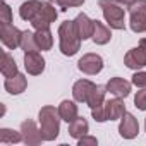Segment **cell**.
Masks as SVG:
<instances>
[{
	"mask_svg": "<svg viewBox=\"0 0 146 146\" xmlns=\"http://www.w3.org/2000/svg\"><path fill=\"white\" fill-rule=\"evenodd\" d=\"M38 120H40V132L43 136V141L57 139V136L60 132V120H62L58 108H55L52 105L41 107V110L38 113Z\"/></svg>",
	"mask_w": 146,
	"mask_h": 146,
	"instance_id": "1",
	"label": "cell"
},
{
	"mask_svg": "<svg viewBox=\"0 0 146 146\" xmlns=\"http://www.w3.org/2000/svg\"><path fill=\"white\" fill-rule=\"evenodd\" d=\"M58 38H60V52L65 57H72L81 50V38L76 31L74 21H64L58 26Z\"/></svg>",
	"mask_w": 146,
	"mask_h": 146,
	"instance_id": "2",
	"label": "cell"
},
{
	"mask_svg": "<svg viewBox=\"0 0 146 146\" xmlns=\"http://www.w3.org/2000/svg\"><path fill=\"white\" fill-rule=\"evenodd\" d=\"M98 5L103 12L107 24L112 29H124L125 28V23H124L125 14H124V9L120 7V4H117L115 0H100Z\"/></svg>",
	"mask_w": 146,
	"mask_h": 146,
	"instance_id": "3",
	"label": "cell"
},
{
	"mask_svg": "<svg viewBox=\"0 0 146 146\" xmlns=\"http://www.w3.org/2000/svg\"><path fill=\"white\" fill-rule=\"evenodd\" d=\"M21 38H23V31L17 29L14 24L0 23V40L9 50H16L17 46H21Z\"/></svg>",
	"mask_w": 146,
	"mask_h": 146,
	"instance_id": "4",
	"label": "cell"
},
{
	"mask_svg": "<svg viewBox=\"0 0 146 146\" xmlns=\"http://www.w3.org/2000/svg\"><path fill=\"white\" fill-rule=\"evenodd\" d=\"M57 16L58 14H57L53 4L52 2H43V5L38 11V14L31 19V24H33L35 29H43V28H48L52 23H55Z\"/></svg>",
	"mask_w": 146,
	"mask_h": 146,
	"instance_id": "5",
	"label": "cell"
},
{
	"mask_svg": "<svg viewBox=\"0 0 146 146\" xmlns=\"http://www.w3.org/2000/svg\"><path fill=\"white\" fill-rule=\"evenodd\" d=\"M78 69L88 76H95L103 69V58L98 53H84L78 62Z\"/></svg>",
	"mask_w": 146,
	"mask_h": 146,
	"instance_id": "6",
	"label": "cell"
},
{
	"mask_svg": "<svg viewBox=\"0 0 146 146\" xmlns=\"http://www.w3.org/2000/svg\"><path fill=\"white\" fill-rule=\"evenodd\" d=\"M124 64H125V67H129L132 70L146 67V46L139 45L136 48H131L124 57Z\"/></svg>",
	"mask_w": 146,
	"mask_h": 146,
	"instance_id": "7",
	"label": "cell"
},
{
	"mask_svg": "<svg viewBox=\"0 0 146 146\" xmlns=\"http://www.w3.org/2000/svg\"><path fill=\"white\" fill-rule=\"evenodd\" d=\"M139 132V124H137V119L132 115V113H124L122 119H120V125H119V134L124 137V139H134Z\"/></svg>",
	"mask_w": 146,
	"mask_h": 146,
	"instance_id": "8",
	"label": "cell"
},
{
	"mask_svg": "<svg viewBox=\"0 0 146 146\" xmlns=\"http://www.w3.org/2000/svg\"><path fill=\"white\" fill-rule=\"evenodd\" d=\"M21 134H23V141L29 146H36L43 141V136L33 120H24L21 124Z\"/></svg>",
	"mask_w": 146,
	"mask_h": 146,
	"instance_id": "9",
	"label": "cell"
},
{
	"mask_svg": "<svg viewBox=\"0 0 146 146\" xmlns=\"http://www.w3.org/2000/svg\"><path fill=\"white\" fill-rule=\"evenodd\" d=\"M24 67L31 76H38L45 70V58L38 52H24Z\"/></svg>",
	"mask_w": 146,
	"mask_h": 146,
	"instance_id": "10",
	"label": "cell"
},
{
	"mask_svg": "<svg viewBox=\"0 0 146 146\" xmlns=\"http://www.w3.org/2000/svg\"><path fill=\"white\" fill-rule=\"evenodd\" d=\"M95 86L96 84L88 81V79H79V81L74 83V86H72V96H74V100L79 102V103H86L91 91L95 90Z\"/></svg>",
	"mask_w": 146,
	"mask_h": 146,
	"instance_id": "11",
	"label": "cell"
},
{
	"mask_svg": "<svg viewBox=\"0 0 146 146\" xmlns=\"http://www.w3.org/2000/svg\"><path fill=\"white\" fill-rule=\"evenodd\" d=\"M105 86H107V91H108V93H112V95H115V96H119V98H125V96H129V93H131L132 83H129V81H125V79H122V78H112Z\"/></svg>",
	"mask_w": 146,
	"mask_h": 146,
	"instance_id": "12",
	"label": "cell"
},
{
	"mask_svg": "<svg viewBox=\"0 0 146 146\" xmlns=\"http://www.w3.org/2000/svg\"><path fill=\"white\" fill-rule=\"evenodd\" d=\"M74 26H76V31H78V35H79V38H81L83 41L93 36L95 21H91L86 14H79V16L74 19Z\"/></svg>",
	"mask_w": 146,
	"mask_h": 146,
	"instance_id": "13",
	"label": "cell"
},
{
	"mask_svg": "<svg viewBox=\"0 0 146 146\" xmlns=\"http://www.w3.org/2000/svg\"><path fill=\"white\" fill-rule=\"evenodd\" d=\"M4 88H5V91L11 93V95H21V93L28 88V79H26V76H23V74H19V72H17L16 76L5 79Z\"/></svg>",
	"mask_w": 146,
	"mask_h": 146,
	"instance_id": "14",
	"label": "cell"
},
{
	"mask_svg": "<svg viewBox=\"0 0 146 146\" xmlns=\"http://www.w3.org/2000/svg\"><path fill=\"white\" fill-rule=\"evenodd\" d=\"M105 110H107L108 120H117V119H122V115L125 113V103H124V100H120L117 96L113 100L105 102Z\"/></svg>",
	"mask_w": 146,
	"mask_h": 146,
	"instance_id": "15",
	"label": "cell"
},
{
	"mask_svg": "<svg viewBox=\"0 0 146 146\" xmlns=\"http://www.w3.org/2000/svg\"><path fill=\"white\" fill-rule=\"evenodd\" d=\"M90 131V124L84 117H76L72 122H69V136L74 139H81L83 136H86Z\"/></svg>",
	"mask_w": 146,
	"mask_h": 146,
	"instance_id": "16",
	"label": "cell"
},
{
	"mask_svg": "<svg viewBox=\"0 0 146 146\" xmlns=\"http://www.w3.org/2000/svg\"><path fill=\"white\" fill-rule=\"evenodd\" d=\"M41 5H43V2H40V0H26V2L19 7V16H21V19L31 23V19H33V17L38 14V11L41 9Z\"/></svg>",
	"mask_w": 146,
	"mask_h": 146,
	"instance_id": "17",
	"label": "cell"
},
{
	"mask_svg": "<svg viewBox=\"0 0 146 146\" xmlns=\"http://www.w3.org/2000/svg\"><path fill=\"white\" fill-rule=\"evenodd\" d=\"M110 38H112L110 29H108L103 23L95 21V26H93V36H91V40H93L96 45H107V43L110 41Z\"/></svg>",
	"mask_w": 146,
	"mask_h": 146,
	"instance_id": "18",
	"label": "cell"
},
{
	"mask_svg": "<svg viewBox=\"0 0 146 146\" xmlns=\"http://www.w3.org/2000/svg\"><path fill=\"white\" fill-rule=\"evenodd\" d=\"M35 40H36L38 50H41V52L52 50V46H53V36H52V31H50L48 28L36 29V33H35Z\"/></svg>",
	"mask_w": 146,
	"mask_h": 146,
	"instance_id": "19",
	"label": "cell"
},
{
	"mask_svg": "<svg viewBox=\"0 0 146 146\" xmlns=\"http://www.w3.org/2000/svg\"><path fill=\"white\" fill-rule=\"evenodd\" d=\"M58 113H60V119L69 124L78 117V105L74 102H70V100H64L58 105Z\"/></svg>",
	"mask_w": 146,
	"mask_h": 146,
	"instance_id": "20",
	"label": "cell"
},
{
	"mask_svg": "<svg viewBox=\"0 0 146 146\" xmlns=\"http://www.w3.org/2000/svg\"><path fill=\"white\" fill-rule=\"evenodd\" d=\"M2 74L5 78H12L17 74V64L9 52H4V57H2Z\"/></svg>",
	"mask_w": 146,
	"mask_h": 146,
	"instance_id": "21",
	"label": "cell"
},
{
	"mask_svg": "<svg viewBox=\"0 0 146 146\" xmlns=\"http://www.w3.org/2000/svg\"><path fill=\"white\" fill-rule=\"evenodd\" d=\"M105 93H107V86H95V90L91 91V95H90L86 105H88L90 108H95V107L105 103Z\"/></svg>",
	"mask_w": 146,
	"mask_h": 146,
	"instance_id": "22",
	"label": "cell"
},
{
	"mask_svg": "<svg viewBox=\"0 0 146 146\" xmlns=\"http://www.w3.org/2000/svg\"><path fill=\"white\" fill-rule=\"evenodd\" d=\"M129 26L134 33H144L146 31V14H141V12H134V14H129Z\"/></svg>",
	"mask_w": 146,
	"mask_h": 146,
	"instance_id": "23",
	"label": "cell"
},
{
	"mask_svg": "<svg viewBox=\"0 0 146 146\" xmlns=\"http://www.w3.org/2000/svg\"><path fill=\"white\" fill-rule=\"evenodd\" d=\"M23 141V134L17 132V131H12V129H0V143L4 144H9V143H19Z\"/></svg>",
	"mask_w": 146,
	"mask_h": 146,
	"instance_id": "24",
	"label": "cell"
},
{
	"mask_svg": "<svg viewBox=\"0 0 146 146\" xmlns=\"http://www.w3.org/2000/svg\"><path fill=\"white\" fill-rule=\"evenodd\" d=\"M21 48H23L24 52H38V45H36V40H35V33H31V31H23Z\"/></svg>",
	"mask_w": 146,
	"mask_h": 146,
	"instance_id": "25",
	"label": "cell"
},
{
	"mask_svg": "<svg viewBox=\"0 0 146 146\" xmlns=\"http://www.w3.org/2000/svg\"><path fill=\"white\" fill-rule=\"evenodd\" d=\"M53 5H58L62 11H67L69 7H81L84 4V0H48Z\"/></svg>",
	"mask_w": 146,
	"mask_h": 146,
	"instance_id": "26",
	"label": "cell"
},
{
	"mask_svg": "<svg viewBox=\"0 0 146 146\" xmlns=\"http://www.w3.org/2000/svg\"><path fill=\"white\" fill-rule=\"evenodd\" d=\"M91 115H93V119H95L96 122H105V120H108L107 110H105V103H102V105L91 108Z\"/></svg>",
	"mask_w": 146,
	"mask_h": 146,
	"instance_id": "27",
	"label": "cell"
},
{
	"mask_svg": "<svg viewBox=\"0 0 146 146\" xmlns=\"http://www.w3.org/2000/svg\"><path fill=\"white\" fill-rule=\"evenodd\" d=\"M134 105H136V108H139V110H146V88H143V90H139V91L136 93V96H134Z\"/></svg>",
	"mask_w": 146,
	"mask_h": 146,
	"instance_id": "28",
	"label": "cell"
},
{
	"mask_svg": "<svg viewBox=\"0 0 146 146\" xmlns=\"http://www.w3.org/2000/svg\"><path fill=\"white\" fill-rule=\"evenodd\" d=\"M134 12L146 14V0H134L129 5V14H134Z\"/></svg>",
	"mask_w": 146,
	"mask_h": 146,
	"instance_id": "29",
	"label": "cell"
},
{
	"mask_svg": "<svg viewBox=\"0 0 146 146\" xmlns=\"http://www.w3.org/2000/svg\"><path fill=\"white\" fill-rule=\"evenodd\" d=\"M0 23H12V11L7 4H2V11H0Z\"/></svg>",
	"mask_w": 146,
	"mask_h": 146,
	"instance_id": "30",
	"label": "cell"
},
{
	"mask_svg": "<svg viewBox=\"0 0 146 146\" xmlns=\"http://www.w3.org/2000/svg\"><path fill=\"white\" fill-rule=\"evenodd\" d=\"M131 83L137 88H146V72H136Z\"/></svg>",
	"mask_w": 146,
	"mask_h": 146,
	"instance_id": "31",
	"label": "cell"
},
{
	"mask_svg": "<svg viewBox=\"0 0 146 146\" xmlns=\"http://www.w3.org/2000/svg\"><path fill=\"white\" fill-rule=\"evenodd\" d=\"M79 141V146H90V144H96L98 141H96V137H93V136H83L81 139H78Z\"/></svg>",
	"mask_w": 146,
	"mask_h": 146,
	"instance_id": "32",
	"label": "cell"
},
{
	"mask_svg": "<svg viewBox=\"0 0 146 146\" xmlns=\"http://www.w3.org/2000/svg\"><path fill=\"white\" fill-rule=\"evenodd\" d=\"M115 2H117V4H120V5H127V7H129V5L134 2V0H115Z\"/></svg>",
	"mask_w": 146,
	"mask_h": 146,
	"instance_id": "33",
	"label": "cell"
},
{
	"mask_svg": "<svg viewBox=\"0 0 146 146\" xmlns=\"http://www.w3.org/2000/svg\"><path fill=\"white\" fill-rule=\"evenodd\" d=\"M139 45H143V46H146V38H141V43Z\"/></svg>",
	"mask_w": 146,
	"mask_h": 146,
	"instance_id": "34",
	"label": "cell"
},
{
	"mask_svg": "<svg viewBox=\"0 0 146 146\" xmlns=\"http://www.w3.org/2000/svg\"><path fill=\"white\" fill-rule=\"evenodd\" d=\"M144 129H146V120H144Z\"/></svg>",
	"mask_w": 146,
	"mask_h": 146,
	"instance_id": "35",
	"label": "cell"
}]
</instances>
